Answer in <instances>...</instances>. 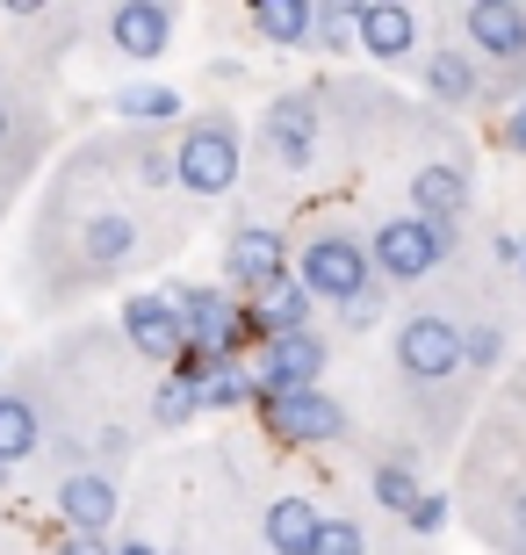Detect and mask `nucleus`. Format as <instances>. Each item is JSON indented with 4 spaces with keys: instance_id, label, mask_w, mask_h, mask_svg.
<instances>
[{
    "instance_id": "nucleus-1",
    "label": "nucleus",
    "mask_w": 526,
    "mask_h": 555,
    "mask_svg": "<svg viewBox=\"0 0 526 555\" xmlns=\"http://www.w3.org/2000/svg\"><path fill=\"white\" fill-rule=\"evenodd\" d=\"M174 181L188 188V195H231V181H239V166H245V138H239V124H231V116H195V124H188V138L174 144Z\"/></svg>"
},
{
    "instance_id": "nucleus-2",
    "label": "nucleus",
    "mask_w": 526,
    "mask_h": 555,
    "mask_svg": "<svg viewBox=\"0 0 526 555\" xmlns=\"http://www.w3.org/2000/svg\"><path fill=\"white\" fill-rule=\"evenodd\" d=\"M447 260V231L425 224V217H383L375 238H368V274H389V282H425V274Z\"/></svg>"
},
{
    "instance_id": "nucleus-3",
    "label": "nucleus",
    "mask_w": 526,
    "mask_h": 555,
    "mask_svg": "<svg viewBox=\"0 0 526 555\" xmlns=\"http://www.w3.org/2000/svg\"><path fill=\"white\" fill-rule=\"evenodd\" d=\"M296 282H304V296L310 304H354L368 288V253H361V238H346V231H318L304 246V260H296Z\"/></svg>"
},
{
    "instance_id": "nucleus-4",
    "label": "nucleus",
    "mask_w": 526,
    "mask_h": 555,
    "mask_svg": "<svg viewBox=\"0 0 526 555\" xmlns=\"http://www.w3.org/2000/svg\"><path fill=\"white\" fill-rule=\"evenodd\" d=\"M397 369H405L419 390L447 383V375L462 369V332H454V318H440V310L405 318V325H397Z\"/></svg>"
},
{
    "instance_id": "nucleus-5",
    "label": "nucleus",
    "mask_w": 526,
    "mask_h": 555,
    "mask_svg": "<svg viewBox=\"0 0 526 555\" xmlns=\"http://www.w3.org/2000/svg\"><path fill=\"white\" fill-rule=\"evenodd\" d=\"M324 375V339L318 332H274L260 339V361H253V397H274V390H318Z\"/></svg>"
},
{
    "instance_id": "nucleus-6",
    "label": "nucleus",
    "mask_w": 526,
    "mask_h": 555,
    "mask_svg": "<svg viewBox=\"0 0 526 555\" xmlns=\"http://www.w3.org/2000/svg\"><path fill=\"white\" fill-rule=\"evenodd\" d=\"M260 412H267V426L282 433V440H310V448L346 440V412L324 390H274V397H260Z\"/></svg>"
},
{
    "instance_id": "nucleus-7",
    "label": "nucleus",
    "mask_w": 526,
    "mask_h": 555,
    "mask_svg": "<svg viewBox=\"0 0 526 555\" xmlns=\"http://www.w3.org/2000/svg\"><path fill=\"white\" fill-rule=\"evenodd\" d=\"M462 37L476 43V59H490V65H526V8H512V0H469Z\"/></svg>"
},
{
    "instance_id": "nucleus-8",
    "label": "nucleus",
    "mask_w": 526,
    "mask_h": 555,
    "mask_svg": "<svg viewBox=\"0 0 526 555\" xmlns=\"http://www.w3.org/2000/svg\"><path fill=\"white\" fill-rule=\"evenodd\" d=\"M260 144H267L274 166H310V152H318V94H304V87L282 94V102L267 108Z\"/></svg>"
},
{
    "instance_id": "nucleus-9",
    "label": "nucleus",
    "mask_w": 526,
    "mask_h": 555,
    "mask_svg": "<svg viewBox=\"0 0 526 555\" xmlns=\"http://www.w3.org/2000/svg\"><path fill=\"white\" fill-rule=\"evenodd\" d=\"M346 43H361L368 59H411V43H419V15H411L405 0H354V37Z\"/></svg>"
},
{
    "instance_id": "nucleus-10",
    "label": "nucleus",
    "mask_w": 526,
    "mask_h": 555,
    "mask_svg": "<svg viewBox=\"0 0 526 555\" xmlns=\"http://www.w3.org/2000/svg\"><path fill=\"white\" fill-rule=\"evenodd\" d=\"M59 519H65L80 541H102L108 527H116V476L73 469V476L59 483Z\"/></svg>"
},
{
    "instance_id": "nucleus-11",
    "label": "nucleus",
    "mask_w": 526,
    "mask_h": 555,
    "mask_svg": "<svg viewBox=\"0 0 526 555\" xmlns=\"http://www.w3.org/2000/svg\"><path fill=\"white\" fill-rule=\"evenodd\" d=\"M123 332L144 361H181V318H174V296H130L123 304Z\"/></svg>"
},
{
    "instance_id": "nucleus-12",
    "label": "nucleus",
    "mask_w": 526,
    "mask_h": 555,
    "mask_svg": "<svg viewBox=\"0 0 526 555\" xmlns=\"http://www.w3.org/2000/svg\"><path fill=\"white\" fill-rule=\"evenodd\" d=\"M245 332H260V339H274V332H304L310 325V296L296 274H274L267 288H253V304L239 310Z\"/></svg>"
},
{
    "instance_id": "nucleus-13",
    "label": "nucleus",
    "mask_w": 526,
    "mask_h": 555,
    "mask_svg": "<svg viewBox=\"0 0 526 555\" xmlns=\"http://www.w3.org/2000/svg\"><path fill=\"white\" fill-rule=\"evenodd\" d=\"M469 209V173L462 166H447V159H433V166H419L411 173V217H425V224H454Z\"/></svg>"
},
{
    "instance_id": "nucleus-14",
    "label": "nucleus",
    "mask_w": 526,
    "mask_h": 555,
    "mask_svg": "<svg viewBox=\"0 0 526 555\" xmlns=\"http://www.w3.org/2000/svg\"><path fill=\"white\" fill-rule=\"evenodd\" d=\"M223 268H231V282H245V296H253V288H267L274 274H288V253H282V238H274L267 224H239Z\"/></svg>"
},
{
    "instance_id": "nucleus-15",
    "label": "nucleus",
    "mask_w": 526,
    "mask_h": 555,
    "mask_svg": "<svg viewBox=\"0 0 526 555\" xmlns=\"http://www.w3.org/2000/svg\"><path fill=\"white\" fill-rule=\"evenodd\" d=\"M43 448V397L22 383V390H0V469H15Z\"/></svg>"
},
{
    "instance_id": "nucleus-16",
    "label": "nucleus",
    "mask_w": 526,
    "mask_h": 555,
    "mask_svg": "<svg viewBox=\"0 0 526 555\" xmlns=\"http://www.w3.org/2000/svg\"><path fill=\"white\" fill-rule=\"evenodd\" d=\"M130 253H138V217L94 209V217H87V238H80V268L87 274H116Z\"/></svg>"
},
{
    "instance_id": "nucleus-17",
    "label": "nucleus",
    "mask_w": 526,
    "mask_h": 555,
    "mask_svg": "<svg viewBox=\"0 0 526 555\" xmlns=\"http://www.w3.org/2000/svg\"><path fill=\"white\" fill-rule=\"evenodd\" d=\"M108 37H116V51H130V59H159L166 37H174V15L152 8V0H123L116 15H108Z\"/></svg>"
},
{
    "instance_id": "nucleus-18",
    "label": "nucleus",
    "mask_w": 526,
    "mask_h": 555,
    "mask_svg": "<svg viewBox=\"0 0 526 555\" xmlns=\"http://www.w3.org/2000/svg\"><path fill=\"white\" fill-rule=\"evenodd\" d=\"M318 498H304V491H282V498H274V505H267V519H260V527H267V548H274V555H304L310 548V534H318Z\"/></svg>"
},
{
    "instance_id": "nucleus-19",
    "label": "nucleus",
    "mask_w": 526,
    "mask_h": 555,
    "mask_svg": "<svg viewBox=\"0 0 526 555\" xmlns=\"http://www.w3.org/2000/svg\"><path fill=\"white\" fill-rule=\"evenodd\" d=\"M425 94L447 108H469V102H484V73H476L469 51H433L425 59Z\"/></svg>"
},
{
    "instance_id": "nucleus-20",
    "label": "nucleus",
    "mask_w": 526,
    "mask_h": 555,
    "mask_svg": "<svg viewBox=\"0 0 526 555\" xmlns=\"http://www.w3.org/2000/svg\"><path fill=\"white\" fill-rule=\"evenodd\" d=\"M245 29L260 43H310V0H253Z\"/></svg>"
},
{
    "instance_id": "nucleus-21",
    "label": "nucleus",
    "mask_w": 526,
    "mask_h": 555,
    "mask_svg": "<svg viewBox=\"0 0 526 555\" xmlns=\"http://www.w3.org/2000/svg\"><path fill=\"white\" fill-rule=\"evenodd\" d=\"M195 412H203V361L174 369L159 383V397H152V418H159V426H188Z\"/></svg>"
},
{
    "instance_id": "nucleus-22",
    "label": "nucleus",
    "mask_w": 526,
    "mask_h": 555,
    "mask_svg": "<svg viewBox=\"0 0 526 555\" xmlns=\"http://www.w3.org/2000/svg\"><path fill=\"white\" fill-rule=\"evenodd\" d=\"M116 116L166 124V116H181V94H174V87H123V94H116Z\"/></svg>"
},
{
    "instance_id": "nucleus-23",
    "label": "nucleus",
    "mask_w": 526,
    "mask_h": 555,
    "mask_svg": "<svg viewBox=\"0 0 526 555\" xmlns=\"http://www.w3.org/2000/svg\"><path fill=\"white\" fill-rule=\"evenodd\" d=\"M304 555H368L361 519H318V534H310Z\"/></svg>"
},
{
    "instance_id": "nucleus-24",
    "label": "nucleus",
    "mask_w": 526,
    "mask_h": 555,
    "mask_svg": "<svg viewBox=\"0 0 526 555\" xmlns=\"http://www.w3.org/2000/svg\"><path fill=\"white\" fill-rule=\"evenodd\" d=\"M368 483H375V498H383V505H389V513H405L411 519V505H419V476H411V469H397V462H383V469H375V476H368Z\"/></svg>"
},
{
    "instance_id": "nucleus-25",
    "label": "nucleus",
    "mask_w": 526,
    "mask_h": 555,
    "mask_svg": "<svg viewBox=\"0 0 526 555\" xmlns=\"http://www.w3.org/2000/svg\"><path fill=\"white\" fill-rule=\"evenodd\" d=\"M375 310H383V288L368 282L354 304H339V318H346V332H368V325H375Z\"/></svg>"
},
{
    "instance_id": "nucleus-26",
    "label": "nucleus",
    "mask_w": 526,
    "mask_h": 555,
    "mask_svg": "<svg viewBox=\"0 0 526 555\" xmlns=\"http://www.w3.org/2000/svg\"><path fill=\"white\" fill-rule=\"evenodd\" d=\"M440 519H447V505H440L433 491H425L419 505H411V527H419V534H440Z\"/></svg>"
},
{
    "instance_id": "nucleus-27",
    "label": "nucleus",
    "mask_w": 526,
    "mask_h": 555,
    "mask_svg": "<svg viewBox=\"0 0 526 555\" xmlns=\"http://www.w3.org/2000/svg\"><path fill=\"white\" fill-rule=\"evenodd\" d=\"M59 555H108V548H102V541H80V534H65V548H59Z\"/></svg>"
},
{
    "instance_id": "nucleus-28",
    "label": "nucleus",
    "mask_w": 526,
    "mask_h": 555,
    "mask_svg": "<svg viewBox=\"0 0 526 555\" xmlns=\"http://www.w3.org/2000/svg\"><path fill=\"white\" fill-rule=\"evenodd\" d=\"M512 152H526V102H519V116H512Z\"/></svg>"
},
{
    "instance_id": "nucleus-29",
    "label": "nucleus",
    "mask_w": 526,
    "mask_h": 555,
    "mask_svg": "<svg viewBox=\"0 0 526 555\" xmlns=\"http://www.w3.org/2000/svg\"><path fill=\"white\" fill-rule=\"evenodd\" d=\"M108 555H159V548H144V541H123V548H108Z\"/></svg>"
},
{
    "instance_id": "nucleus-30",
    "label": "nucleus",
    "mask_w": 526,
    "mask_h": 555,
    "mask_svg": "<svg viewBox=\"0 0 526 555\" xmlns=\"http://www.w3.org/2000/svg\"><path fill=\"white\" fill-rule=\"evenodd\" d=\"M0 144H8V108H0Z\"/></svg>"
},
{
    "instance_id": "nucleus-31",
    "label": "nucleus",
    "mask_w": 526,
    "mask_h": 555,
    "mask_svg": "<svg viewBox=\"0 0 526 555\" xmlns=\"http://www.w3.org/2000/svg\"><path fill=\"white\" fill-rule=\"evenodd\" d=\"M519 274H526V246H519Z\"/></svg>"
},
{
    "instance_id": "nucleus-32",
    "label": "nucleus",
    "mask_w": 526,
    "mask_h": 555,
    "mask_svg": "<svg viewBox=\"0 0 526 555\" xmlns=\"http://www.w3.org/2000/svg\"><path fill=\"white\" fill-rule=\"evenodd\" d=\"M519 555H526V534H519Z\"/></svg>"
},
{
    "instance_id": "nucleus-33",
    "label": "nucleus",
    "mask_w": 526,
    "mask_h": 555,
    "mask_svg": "<svg viewBox=\"0 0 526 555\" xmlns=\"http://www.w3.org/2000/svg\"><path fill=\"white\" fill-rule=\"evenodd\" d=\"M0 483H8V469H0Z\"/></svg>"
}]
</instances>
